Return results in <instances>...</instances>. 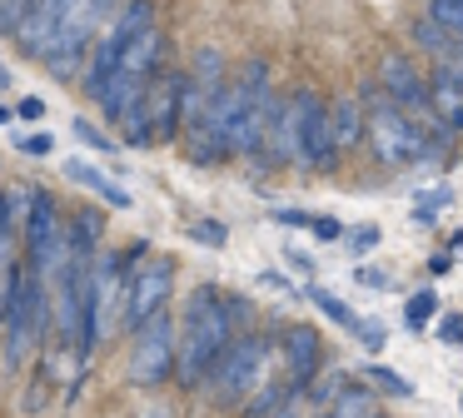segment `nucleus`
<instances>
[{
    "instance_id": "obj_25",
    "label": "nucleus",
    "mask_w": 463,
    "mask_h": 418,
    "mask_svg": "<svg viewBox=\"0 0 463 418\" xmlns=\"http://www.w3.org/2000/svg\"><path fill=\"white\" fill-rule=\"evenodd\" d=\"M359 344L369 348V354H379V348L389 344V328H383V318H364V324H359Z\"/></svg>"
},
{
    "instance_id": "obj_18",
    "label": "nucleus",
    "mask_w": 463,
    "mask_h": 418,
    "mask_svg": "<svg viewBox=\"0 0 463 418\" xmlns=\"http://www.w3.org/2000/svg\"><path fill=\"white\" fill-rule=\"evenodd\" d=\"M413 40H419V45L429 50V55H439V60H449L453 50H458V40H453L433 15H419V20H413Z\"/></svg>"
},
{
    "instance_id": "obj_7",
    "label": "nucleus",
    "mask_w": 463,
    "mask_h": 418,
    "mask_svg": "<svg viewBox=\"0 0 463 418\" xmlns=\"http://www.w3.org/2000/svg\"><path fill=\"white\" fill-rule=\"evenodd\" d=\"M175 289V264L170 259H145L130 274V294H125V328H145L155 314H165V299Z\"/></svg>"
},
{
    "instance_id": "obj_24",
    "label": "nucleus",
    "mask_w": 463,
    "mask_h": 418,
    "mask_svg": "<svg viewBox=\"0 0 463 418\" xmlns=\"http://www.w3.org/2000/svg\"><path fill=\"white\" fill-rule=\"evenodd\" d=\"M190 239H200V244H210V249H224L230 229H224V224H214V219H190Z\"/></svg>"
},
{
    "instance_id": "obj_14",
    "label": "nucleus",
    "mask_w": 463,
    "mask_h": 418,
    "mask_svg": "<svg viewBox=\"0 0 463 418\" xmlns=\"http://www.w3.org/2000/svg\"><path fill=\"white\" fill-rule=\"evenodd\" d=\"M329 125H334V149H354L364 135H369V115H364L359 95H339L329 105Z\"/></svg>"
},
{
    "instance_id": "obj_26",
    "label": "nucleus",
    "mask_w": 463,
    "mask_h": 418,
    "mask_svg": "<svg viewBox=\"0 0 463 418\" xmlns=\"http://www.w3.org/2000/svg\"><path fill=\"white\" fill-rule=\"evenodd\" d=\"M71 129H75V135H80V139H85V145H90V149H105V155H110V149H115V139H110V135H100V129H95L90 119H75Z\"/></svg>"
},
{
    "instance_id": "obj_22",
    "label": "nucleus",
    "mask_w": 463,
    "mask_h": 418,
    "mask_svg": "<svg viewBox=\"0 0 463 418\" xmlns=\"http://www.w3.org/2000/svg\"><path fill=\"white\" fill-rule=\"evenodd\" d=\"M423 15H433L453 40H463V0H429V5H423Z\"/></svg>"
},
{
    "instance_id": "obj_21",
    "label": "nucleus",
    "mask_w": 463,
    "mask_h": 418,
    "mask_svg": "<svg viewBox=\"0 0 463 418\" xmlns=\"http://www.w3.org/2000/svg\"><path fill=\"white\" fill-rule=\"evenodd\" d=\"M364 374H369V388H383V394H393V398H413V384H409V378H399V368L369 364Z\"/></svg>"
},
{
    "instance_id": "obj_6",
    "label": "nucleus",
    "mask_w": 463,
    "mask_h": 418,
    "mask_svg": "<svg viewBox=\"0 0 463 418\" xmlns=\"http://www.w3.org/2000/svg\"><path fill=\"white\" fill-rule=\"evenodd\" d=\"M369 139H373V149H379L383 165H413V159H423V135L409 125V115H403V109L389 105V100H373V109H369Z\"/></svg>"
},
{
    "instance_id": "obj_28",
    "label": "nucleus",
    "mask_w": 463,
    "mask_h": 418,
    "mask_svg": "<svg viewBox=\"0 0 463 418\" xmlns=\"http://www.w3.org/2000/svg\"><path fill=\"white\" fill-rule=\"evenodd\" d=\"M21 20H25V0H0V25L21 30Z\"/></svg>"
},
{
    "instance_id": "obj_10",
    "label": "nucleus",
    "mask_w": 463,
    "mask_h": 418,
    "mask_svg": "<svg viewBox=\"0 0 463 418\" xmlns=\"http://www.w3.org/2000/svg\"><path fill=\"white\" fill-rule=\"evenodd\" d=\"M180 105H184V75L180 70H160L145 95V109H150V129L155 139H170L180 129Z\"/></svg>"
},
{
    "instance_id": "obj_37",
    "label": "nucleus",
    "mask_w": 463,
    "mask_h": 418,
    "mask_svg": "<svg viewBox=\"0 0 463 418\" xmlns=\"http://www.w3.org/2000/svg\"><path fill=\"white\" fill-rule=\"evenodd\" d=\"M0 358H5V284H0Z\"/></svg>"
},
{
    "instance_id": "obj_9",
    "label": "nucleus",
    "mask_w": 463,
    "mask_h": 418,
    "mask_svg": "<svg viewBox=\"0 0 463 418\" xmlns=\"http://www.w3.org/2000/svg\"><path fill=\"white\" fill-rule=\"evenodd\" d=\"M334 159V125H329V105L314 90H299V165L324 169Z\"/></svg>"
},
{
    "instance_id": "obj_2",
    "label": "nucleus",
    "mask_w": 463,
    "mask_h": 418,
    "mask_svg": "<svg viewBox=\"0 0 463 418\" xmlns=\"http://www.w3.org/2000/svg\"><path fill=\"white\" fill-rule=\"evenodd\" d=\"M269 358H274V338L269 334H240L230 348H224V358L214 364V374H210L214 394L220 398H244L250 388L264 384Z\"/></svg>"
},
{
    "instance_id": "obj_30",
    "label": "nucleus",
    "mask_w": 463,
    "mask_h": 418,
    "mask_svg": "<svg viewBox=\"0 0 463 418\" xmlns=\"http://www.w3.org/2000/svg\"><path fill=\"white\" fill-rule=\"evenodd\" d=\"M439 70H443V75H449V80H453V85H458V90H463V40H458V50H453V55H449V60H439Z\"/></svg>"
},
{
    "instance_id": "obj_32",
    "label": "nucleus",
    "mask_w": 463,
    "mask_h": 418,
    "mask_svg": "<svg viewBox=\"0 0 463 418\" xmlns=\"http://www.w3.org/2000/svg\"><path fill=\"white\" fill-rule=\"evenodd\" d=\"M279 224H289V229H314V214H304V209H279Z\"/></svg>"
},
{
    "instance_id": "obj_41",
    "label": "nucleus",
    "mask_w": 463,
    "mask_h": 418,
    "mask_svg": "<svg viewBox=\"0 0 463 418\" xmlns=\"http://www.w3.org/2000/svg\"><path fill=\"white\" fill-rule=\"evenodd\" d=\"M5 119H11V109H5V105H0V125H5Z\"/></svg>"
},
{
    "instance_id": "obj_23",
    "label": "nucleus",
    "mask_w": 463,
    "mask_h": 418,
    "mask_svg": "<svg viewBox=\"0 0 463 418\" xmlns=\"http://www.w3.org/2000/svg\"><path fill=\"white\" fill-rule=\"evenodd\" d=\"M443 204H449V189H429V195H419V204H413V224H433Z\"/></svg>"
},
{
    "instance_id": "obj_13",
    "label": "nucleus",
    "mask_w": 463,
    "mask_h": 418,
    "mask_svg": "<svg viewBox=\"0 0 463 418\" xmlns=\"http://www.w3.org/2000/svg\"><path fill=\"white\" fill-rule=\"evenodd\" d=\"M269 159L274 165H289V159H299V90H294L289 100L279 105V115H274V129H269Z\"/></svg>"
},
{
    "instance_id": "obj_15",
    "label": "nucleus",
    "mask_w": 463,
    "mask_h": 418,
    "mask_svg": "<svg viewBox=\"0 0 463 418\" xmlns=\"http://www.w3.org/2000/svg\"><path fill=\"white\" fill-rule=\"evenodd\" d=\"M429 100H433V115L443 119L449 129H463V90L453 85L443 70H433V80H429Z\"/></svg>"
},
{
    "instance_id": "obj_36",
    "label": "nucleus",
    "mask_w": 463,
    "mask_h": 418,
    "mask_svg": "<svg viewBox=\"0 0 463 418\" xmlns=\"http://www.w3.org/2000/svg\"><path fill=\"white\" fill-rule=\"evenodd\" d=\"M359 284H369V289H389V274H383V269H359Z\"/></svg>"
},
{
    "instance_id": "obj_31",
    "label": "nucleus",
    "mask_w": 463,
    "mask_h": 418,
    "mask_svg": "<svg viewBox=\"0 0 463 418\" xmlns=\"http://www.w3.org/2000/svg\"><path fill=\"white\" fill-rule=\"evenodd\" d=\"M15 145H21L25 155H51V149H55V139H51V135H21Z\"/></svg>"
},
{
    "instance_id": "obj_17",
    "label": "nucleus",
    "mask_w": 463,
    "mask_h": 418,
    "mask_svg": "<svg viewBox=\"0 0 463 418\" xmlns=\"http://www.w3.org/2000/svg\"><path fill=\"white\" fill-rule=\"evenodd\" d=\"M329 418H373V388L369 384H349L329 404Z\"/></svg>"
},
{
    "instance_id": "obj_35",
    "label": "nucleus",
    "mask_w": 463,
    "mask_h": 418,
    "mask_svg": "<svg viewBox=\"0 0 463 418\" xmlns=\"http://www.w3.org/2000/svg\"><path fill=\"white\" fill-rule=\"evenodd\" d=\"M15 115H21V119H41L45 115V100H35V95L21 100V105H15Z\"/></svg>"
},
{
    "instance_id": "obj_20",
    "label": "nucleus",
    "mask_w": 463,
    "mask_h": 418,
    "mask_svg": "<svg viewBox=\"0 0 463 418\" xmlns=\"http://www.w3.org/2000/svg\"><path fill=\"white\" fill-rule=\"evenodd\" d=\"M433 318H439V294H433V289H419V294L403 304V324H409L413 334H423Z\"/></svg>"
},
{
    "instance_id": "obj_27",
    "label": "nucleus",
    "mask_w": 463,
    "mask_h": 418,
    "mask_svg": "<svg viewBox=\"0 0 463 418\" xmlns=\"http://www.w3.org/2000/svg\"><path fill=\"white\" fill-rule=\"evenodd\" d=\"M373 244H379V229H373V224H359V229H349V249H354V254H369Z\"/></svg>"
},
{
    "instance_id": "obj_4",
    "label": "nucleus",
    "mask_w": 463,
    "mask_h": 418,
    "mask_svg": "<svg viewBox=\"0 0 463 418\" xmlns=\"http://www.w3.org/2000/svg\"><path fill=\"white\" fill-rule=\"evenodd\" d=\"M25 264L35 269V274H51V269H61L65 259V229H61V209H55V199L45 195V189H31V214H25Z\"/></svg>"
},
{
    "instance_id": "obj_1",
    "label": "nucleus",
    "mask_w": 463,
    "mask_h": 418,
    "mask_svg": "<svg viewBox=\"0 0 463 418\" xmlns=\"http://www.w3.org/2000/svg\"><path fill=\"white\" fill-rule=\"evenodd\" d=\"M234 344V314L230 299L220 289H194L190 304H184V334H180V358H175V378L184 388L204 384L214 374V364L224 358V348Z\"/></svg>"
},
{
    "instance_id": "obj_34",
    "label": "nucleus",
    "mask_w": 463,
    "mask_h": 418,
    "mask_svg": "<svg viewBox=\"0 0 463 418\" xmlns=\"http://www.w3.org/2000/svg\"><path fill=\"white\" fill-rule=\"evenodd\" d=\"M284 259H289V269H299L304 279L314 274V259H309V254H299V249H284Z\"/></svg>"
},
{
    "instance_id": "obj_3",
    "label": "nucleus",
    "mask_w": 463,
    "mask_h": 418,
    "mask_svg": "<svg viewBox=\"0 0 463 418\" xmlns=\"http://www.w3.org/2000/svg\"><path fill=\"white\" fill-rule=\"evenodd\" d=\"M175 358H180V334H175L170 314H155L145 328H135V348H130V384L155 388L165 378H175Z\"/></svg>"
},
{
    "instance_id": "obj_29",
    "label": "nucleus",
    "mask_w": 463,
    "mask_h": 418,
    "mask_svg": "<svg viewBox=\"0 0 463 418\" xmlns=\"http://www.w3.org/2000/svg\"><path fill=\"white\" fill-rule=\"evenodd\" d=\"M439 338L443 344H463V314H443L439 318Z\"/></svg>"
},
{
    "instance_id": "obj_16",
    "label": "nucleus",
    "mask_w": 463,
    "mask_h": 418,
    "mask_svg": "<svg viewBox=\"0 0 463 418\" xmlns=\"http://www.w3.org/2000/svg\"><path fill=\"white\" fill-rule=\"evenodd\" d=\"M65 175L75 179V185H85V189H95V195L105 199V204H115V209H130V195H125L115 179H105L95 165H85V159H65Z\"/></svg>"
},
{
    "instance_id": "obj_33",
    "label": "nucleus",
    "mask_w": 463,
    "mask_h": 418,
    "mask_svg": "<svg viewBox=\"0 0 463 418\" xmlns=\"http://www.w3.org/2000/svg\"><path fill=\"white\" fill-rule=\"evenodd\" d=\"M339 234H344L339 219H319V214H314V239H339Z\"/></svg>"
},
{
    "instance_id": "obj_19",
    "label": "nucleus",
    "mask_w": 463,
    "mask_h": 418,
    "mask_svg": "<svg viewBox=\"0 0 463 418\" xmlns=\"http://www.w3.org/2000/svg\"><path fill=\"white\" fill-rule=\"evenodd\" d=\"M304 299H309V304H319L324 314L334 318V324H344V328H354V334H359V324H364V318L354 314V309L344 304V299H334L329 289H319V284H304Z\"/></svg>"
},
{
    "instance_id": "obj_40",
    "label": "nucleus",
    "mask_w": 463,
    "mask_h": 418,
    "mask_svg": "<svg viewBox=\"0 0 463 418\" xmlns=\"http://www.w3.org/2000/svg\"><path fill=\"white\" fill-rule=\"evenodd\" d=\"M5 85H11V70H5V65H0V90H5Z\"/></svg>"
},
{
    "instance_id": "obj_5",
    "label": "nucleus",
    "mask_w": 463,
    "mask_h": 418,
    "mask_svg": "<svg viewBox=\"0 0 463 418\" xmlns=\"http://www.w3.org/2000/svg\"><path fill=\"white\" fill-rule=\"evenodd\" d=\"M100 15H105V5H90V0H65L61 35H55L51 55H45V70H51L55 80H71L75 70H80V55H85V45H90Z\"/></svg>"
},
{
    "instance_id": "obj_38",
    "label": "nucleus",
    "mask_w": 463,
    "mask_h": 418,
    "mask_svg": "<svg viewBox=\"0 0 463 418\" xmlns=\"http://www.w3.org/2000/svg\"><path fill=\"white\" fill-rule=\"evenodd\" d=\"M269 418H299V394H294V398H289V404H284V408H279V413H269Z\"/></svg>"
},
{
    "instance_id": "obj_8",
    "label": "nucleus",
    "mask_w": 463,
    "mask_h": 418,
    "mask_svg": "<svg viewBox=\"0 0 463 418\" xmlns=\"http://www.w3.org/2000/svg\"><path fill=\"white\" fill-rule=\"evenodd\" d=\"M379 85H383V95H389V105L403 109V115H409V109H433L419 65H413L409 55H399V50H383L379 55Z\"/></svg>"
},
{
    "instance_id": "obj_11",
    "label": "nucleus",
    "mask_w": 463,
    "mask_h": 418,
    "mask_svg": "<svg viewBox=\"0 0 463 418\" xmlns=\"http://www.w3.org/2000/svg\"><path fill=\"white\" fill-rule=\"evenodd\" d=\"M279 348H284V364H289V384L304 394V388L314 384V374H319V358H324L319 334H314L309 324H294L279 334Z\"/></svg>"
},
{
    "instance_id": "obj_12",
    "label": "nucleus",
    "mask_w": 463,
    "mask_h": 418,
    "mask_svg": "<svg viewBox=\"0 0 463 418\" xmlns=\"http://www.w3.org/2000/svg\"><path fill=\"white\" fill-rule=\"evenodd\" d=\"M61 20H65V0H31L25 5V20H21V30H15V40H21L31 55H51V45H55V35H61Z\"/></svg>"
},
{
    "instance_id": "obj_39",
    "label": "nucleus",
    "mask_w": 463,
    "mask_h": 418,
    "mask_svg": "<svg viewBox=\"0 0 463 418\" xmlns=\"http://www.w3.org/2000/svg\"><path fill=\"white\" fill-rule=\"evenodd\" d=\"M449 259H463V229L453 234V244H449Z\"/></svg>"
}]
</instances>
